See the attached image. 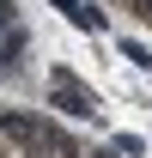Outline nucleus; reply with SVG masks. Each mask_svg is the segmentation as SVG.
Masks as SVG:
<instances>
[{
    "label": "nucleus",
    "instance_id": "1",
    "mask_svg": "<svg viewBox=\"0 0 152 158\" xmlns=\"http://www.w3.org/2000/svg\"><path fill=\"white\" fill-rule=\"evenodd\" d=\"M0 158H103V152H91L85 140H67V134H55V128H24L19 116H0Z\"/></svg>",
    "mask_w": 152,
    "mask_h": 158
}]
</instances>
